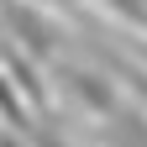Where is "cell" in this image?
<instances>
[{
    "instance_id": "obj_2",
    "label": "cell",
    "mask_w": 147,
    "mask_h": 147,
    "mask_svg": "<svg viewBox=\"0 0 147 147\" xmlns=\"http://www.w3.org/2000/svg\"><path fill=\"white\" fill-rule=\"evenodd\" d=\"M137 95H142V100H147V79H142V74H137Z\"/></svg>"
},
{
    "instance_id": "obj_1",
    "label": "cell",
    "mask_w": 147,
    "mask_h": 147,
    "mask_svg": "<svg viewBox=\"0 0 147 147\" xmlns=\"http://www.w3.org/2000/svg\"><path fill=\"white\" fill-rule=\"evenodd\" d=\"M74 79V89L84 95V105H100V110H110V84L100 79V74H68Z\"/></svg>"
}]
</instances>
